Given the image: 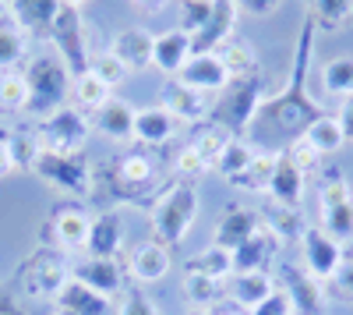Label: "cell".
<instances>
[{"label":"cell","instance_id":"obj_13","mask_svg":"<svg viewBox=\"0 0 353 315\" xmlns=\"http://www.w3.org/2000/svg\"><path fill=\"white\" fill-rule=\"evenodd\" d=\"M173 82L184 85V89L205 93V96H219L226 85H230V71L219 61V53H194L191 61L184 64V71L176 75Z\"/></svg>","mask_w":353,"mask_h":315},{"label":"cell","instance_id":"obj_24","mask_svg":"<svg viewBox=\"0 0 353 315\" xmlns=\"http://www.w3.org/2000/svg\"><path fill=\"white\" fill-rule=\"evenodd\" d=\"M170 262H173V255L166 245L159 241H141L134 251H131V262H128V273L138 280V283H159L166 273H170Z\"/></svg>","mask_w":353,"mask_h":315},{"label":"cell","instance_id":"obj_36","mask_svg":"<svg viewBox=\"0 0 353 315\" xmlns=\"http://www.w3.org/2000/svg\"><path fill=\"white\" fill-rule=\"evenodd\" d=\"M28 50V32L8 15H0V71H11Z\"/></svg>","mask_w":353,"mask_h":315},{"label":"cell","instance_id":"obj_56","mask_svg":"<svg viewBox=\"0 0 353 315\" xmlns=\"http://www.w3.org/2000/svg\"><path fill=\"white\" fill-rule=\"evenodd\" d=\"M0 15H8V0H0Z\"/></svg>","mask_w":353,"mask_h":315},{"label":"cell","instance_id":"obj_37","mask_svg":"<svg viewBox=\"0 0 353 315\" xmlns=\"http://www.w3.org/2000/svg\"><path fill=\"white\" fill-rule=\"evenodd\" d=\"M226 298V287L209 276H184V301L191 312H216Z\"/></svg>","mask_w":353,"mask_h":315},{"label":"cell","instance_id":"obj_57","mask_svg":"<svg viewBox=\"0 0 353 315\" xmlns=\"http://www.w3.org/2000/svg\"><path fill=\"white\" fill-rule=\"evenodd\" d=\"M188 315H212V312H188Z\"/></svg>","mask_w":353,"mask_h":315},{"label":"cell","instance_id":"obj_58","mask_svg":"<svg viewBox=\"0 0 353 315\" xmlns=\"http://www.w3.org/2000/svg\"><path fill=\"white\" fill-rule=\"evenodd\" d=\"M53 315H71V312H61V308H57V312H53Z\"/></svg>","mask_w":353,"mask_h":315},{"label":"cell","instance_id":"obj_18","mask_svg":"<svg viewBox=\"0 0 353 315\" xmlns=\"http://www.w3.org/2000/svg\"><path fill=\"white\" fill-rule=\"evenodd\" d=\"M191 57H194V43L184 28H166L152 39V68H159L170 78L181 75Z\"/></svg>","mask_w":353,"mask_h":315},{"label":"cell","instance_id":"obj_52","mask_svg":"<svg viewBox=\"0 0 353 315\" xmlns=\"http://www.w3.org/2000/svg\"><path fill=\"white\" fill-rule=\"evenodd\" d=\"M18 170V163H14V156H11V149H8V142H4V135H0V178H8V174H14Z\"/></svg>","mask_w":353,"mask_h":315},{"label":"cell","instance_id":"obj_5","mask_svg":"<svg viewBox=\"0 0 353 315\" xmlns=\"http://www.w3.org/2000/svg\"><path fill=\"white\" fill-rule=\"evenodd\" d=\"M318 227L339 245L353 241V188L339 166L318 174Z\"/></svg>","mask_w":353,"mask_h":315},{"label":"cell","instance_id":"obj_6","mask_svg":"<svg viewBox=\"0 0 353 315\" xmlns=\"http://www.w3.org/2000/svg\"><path fill=\"white\" fill-rule=\"evenodd\" d=\"M88 135H92V117L81 113L78 106H61L50 113L46 121L36 124V142L43 153H61V156H78L85 149Z\"/></svg>","mask_w":353,"mask_h":315},{"label":"cell","instance_id":"obj_14","mask_svg":"<svg viewBox=\"0 0 353 315\" xmlns=\"http://www.w3.org/2000/svg\"><path fill=\"white\" fill-rule=\"evenodd\" d=\"M71 276L81 280L85 287H92L96 294L103 298H113V294H124V266L117 259H92V255H85L71 266Z\"/></svg>","mask_w":353,"mask_h":315},{"label":"cell","instance_id":"obj_30","mask_svg":"<svg viewBox=\"0 0 353 315\" xmlns=\"http://www.w3.org/2000/svg\"><path fill=\"white\" fill-rule=\"evenodd\" d=\"M261 153V146L254 138H244V135H233L230 142H226V149L219 153V160H216V174L226 181V184H233L244 170L251 166V160Z\"/></svg>","mask_w":353,"mask_h":315},{"label":"cell","instance_id":"obj_45","mask_svg":"<svg viewBox=\"0 0 353 315\" xmlns=\"http://www.w3.org/2000/svg\"><path fill=\"white\" fill-rule=\"evenodd\" d=\"M283 149L290 153V160L297 163V166L304 170V174H314V170L321 166V153H318V149L311 146V142H307L304 135H297V138H290V142H286Z\"/></svg>","mask_w":353,"mask_h":315},{"label":"cell","instance_id":"obj_28","mask_svg":"<svg viewBox=\"0 0 353 315\" xmlns=\"http://www.w3.org/2000/svg\"><path fill=\"white\" fill-rule=\"evenodd\" d=\"M53 301H57L61 312H71V315H110V298L96 294L92 287H85V283L74 280V276L64 283L61 294H57Z\"/></svg>","mask_w":353,"mask_h":315},{"label":"cell","instance_id":"obj_53","mask_svg":"<svg viewBox=\"0 0 353 315\" xmlns=\"http://www.w3.org/2000/svg\"><path fill=\"white\" fill-rule=\"evenodd\" d=\"M134 4H138L141 11H163V8L170 4V0H134Z\"/></svg>","mask_w":353,"mask_h":315},{"label":"cell","instance_id":"obj_22","mask_svg":"<svg viewBox=\"0 0 353 315\" xmlns=\"http://www.w3.org/2000/svg\"><path fill=\"white\" fill-rule=\"evenodd\" d=\"M276 291V276L272 273H233L226 280V301L237 305V308H258L265 298Z\"/></svg>","mask_w":353,"mask_h":315},{"label":"cell","instance_id":"obj_39","mask_svg":"<svg viewBox=\"0 0 353 315\" xmlns=\"http://www.w3.org/2000/svg\"><path fill=\"white\" fill-rule=\"evenodd\" d=\"M28 99H32V93H28L25 71H0V106L8 113H28Z\"/></svg>","mask_w":353,"mask_h":315},{"label":"cell","instance_id":"obj_40","mask_svg":"<svg viewBox=\"0 0 353 315\" xmlns=\"http://www.w3.org/2000/svg\"><path fill=\"white\" fill-rule=\"evenodd\" d=\"M272 166H276V149H261V153L251 160V166L244 170L237 181H233V188L265 195V191H269V181H272Z\"/></svg>","mask_w":353,"mask_h":315},{"label":"cell","instance_id":"obj_33","mask_svg":"<svg viewBox=\"0 0 353 315\" xmlns=\"http://www.w3.org/2000/svg\"><path fill=\"white\" fill-rule=\"evenodd\" d=\"M304 138L311 142V146L321 153V156H332V153H339L343 146H346V135H343V124H339V117L336 113H318V117L304 128Z\"/></svg>","mask_w":353,"mask_h":315},{"label":"cell","instance_id":"obj_38","mask_svg":"<svg viewBox=\"0 0 353 315\" xmlns=\"http://www.w3.org/2000/svg\"><path fill=\"white\" fill-rule=\"evenodd\" d=\"M261 223L269 227L279 241H301L304 227H307L301 209H290V206H279V202H272L269 209L261 213Z\"/></svg>","mask_w":353,"mask_h":315},{"label":"cell","instance_id":"obj_26","mask_svg":"<svg viewBox=\"0 0 353 315\" xmlns=\"http://www.w3.org/2000/svg\"><path fill=\"white\" fill-rule=\"evenodd\" d=\"M176 131H181V121H176L163 103L138 110V117H134V138L141 146H166Z\"/></svg>","mask_w":353,"mask_h":315},{"label":"cell","instance_id":"obj_8","mask_svg":"<svg viewBox=\"0 0 353 315\" xmlns=\"http://www.w3.org/2000/svg\"><path fill=\"white\" fill-rule=\"evenodd\" d=\"M276 287L290 298L293 315H325V305H329L325 283L314 280L301 262H283L276 269Z\"/></svg>","mask_w":353,"mask_h":315},{"label":"cell","instance_id":"obj_16","mask_svg":"<svg viewBox=\"0 0 353 315\" xmlns=\"http://www.w3.org/2000/svg\"><path fill=\"white\" fill-rule=\"evenodd\" d=\"M304 170L290 160L286 149H276V166H272V181H269V195L272 202L290 206V209H301V198H304Z\"/></svg>","mask_w":353,"mask_h":315},{"label":"cell","instance_id":"obj_55","mask_svg":"<svg viewBox=\"0 0 353 315\" xmlns=\"http://www.w3.org/2000/svg\"><path fill=\"white\" fill-rule=\"evenodd\" d=\"M61 4H68V8H78V11H81L85 4H92V0H61Z\"/></svg>","mask_w":353,"mask_h":315},{"label":"cell","instance_id":"obj_29","mask_svg":"<svg viewBox=\"0 0 353 315\" xmlns=\"http://www.w3.org/2000/svg\"><path fill=\"white\" fill-rule=\"evenodd\" d=\"M318 93L325 99H350L353 96V57L339 53L329 57L318 71Z\"/></svg>","mask_w":353,"mask_h":315},{"label":"cell","instance_id":"obj_21","mask_svg":"<svg viewBox=\"0 0 353 315\" xmlns=\"http://www.w3.org/2000/svg\"><path fill=\"white\" fill-rule=\"evenodd\" d=\"M163 106L173 113L181 124L194 128L201 124L205 117H209V110H212V96H205V93H194V89H184V85H176L170 78V85L163 89Z\"/></svg>","mask_w":353,"mask_h":315},{"label":"cell","instance_id":"obj_11","mask_svg":"<svg viewBox=\"0 0 353 315\" xmlns=\"http://www.w3.org/2000/svg\"><path fill=\"white\" fill-rule=\"evenodd\" d=\"M301 266L314 276V280H321V283H332V276L339 273V266H343V245L336 241V238H329L325 231H321L318 223H311V227H304V234H301Z\"/></svg>","mask_w":353,"mask_h":315},{"label":"cell","instance_id":"obj_17","mask_svg":"<svg viewBox=\"0 0 353 315\" xmlns=\"http://www.w3.org/2000/svg\"><path fill=\"white\" fill-rule=\"evenodd\" d=\"M88 231H92V216L74 202L53 209V216H50V234L64 251H85Z\"/></svg>","mask_w":353,"mask_h":315},{"label":"cell","instance_id":"obj_48","mask_svg":"<svg viewBox=\"0 0 353 315\" xmlns=\"http://www.w3.org/2000/svg\"><path fill=\"white\" fill-rule=\"evenodd\" d=\"M251 315H293V308H290V298L276 287V291L265 298L258 308H251Z\"/></svg>","mask_w":353,"mask_h":315},{"label":"cell","instance_id":"obj_49","mask_svg":"<svg viewBox=\"0 0 353 315\" xmlns=\"http://www.w3.org/2000/svg\"><path fill=\"white\" fill-rule=\"evenodd\" d=\"M332 287L339 291V298H346V301H353V259H343V266H339V273L332 276Z\"/></svg>","mask_w":353,"mask_h":315},{"label":"cell","instance_id":"obj_1","mask_svg":"<svg viewBox=\"0 0 353 315\" xmlns=\"http://www.w3.org/2000/svg\"><path fill=\"white\" fill-rule=\"evenodd\" d=\"M314 39H318V28L314 21L304 15L301 21V32H297V46H293V64H290V75L283 82V89L265 96L261 106H258V117L254 124H272L276 131H283L286 138H297L304 135V128L325 113L321 99L311 93V57H314ZM251 124V131H254Z\"/></svg>","mask_w":353,"mask_h":315},{"label":"cell","instance_id":"obj_46","mask_svg":"<svg viewBox=\"0 0 353 315\" xmlns=\"http://www.w3.org/2000/svg\"><path fill=\"white\" fill-rule=\"evenodd\" d=\"M209 15H212V0H181V25L176 28H184L188 36H194L209 21Z\"/></svg>","mask_w":353,"mask_h":315},{"label":"cell","instance_id":"obj_20","mask_svg":"<svg viewBox=\"0 0 353 315\" xmlns=\"http://www.w3.org/2000/svg\"><path fill=\"white\" fill-rule=\"evenodd\" d=\"M152 39H156V36L149 32V28L131 25V28H121V32L113 36L110 53H113L128 71H145V68H152Z\"/></svg>","mask_w":353,"mask_h":315},{"label":"cell","instance_id":"obj_12","mask_svg":"<svg viewBox=\"0 0 353 315\" xmlns=\"http://www.w3.org/2000/svg\"><path fill=\"white\" fill-rule=\"evenodd\" d=\"M237 18H241V4H237V0H212L209 21H205L198 32L191 36L194 53H219L230 43L233 28H237Z\"/></svg>","mask_w":353,"mask_h":315},{"label":"cell","instance_id":"obj_32","mask_svg":"<svg viewBox=\"0 0 353 315\" xmlns=\"http://www.w3.org/2000/svg\"><path fill=\"white\" fill-rule=\"evenodd\" d=\"M8 11L28 36L32 32H50L57 11H61V0H11Z\"/></svg>","mask_w":353,"mask_h":315},{"label":"cell","instance_id":"obj_44","mask_svg":"<svg viewBox=\"0 0 353 315\" xmlns=\"http://www.w3.org/2000/svg\"><path fill=\"white\" fill-rule=\"evenodd\" d=\"M88 71H92L99 82H106L110 85V89H117V85H121L131 71L121 64V61H117V57L110 53V50H103V53H92V57H88Z\"/></svg>","mask_w":353,"mask_h":315},{"label":"cell","instance_id":"obj_47","mask_svg":"<svg viewBox=\"0 0 353 315\" xmlns=\"http://www.w3.org/2000/svg\"><path fill=\"white\" fill-rule=\"evenodd\" d=\"M117 315H159V308L152 305V298H149V294L141 291V283H134V287H128V291H124Z\"/></svg>","mask_w":353,"mask_h":315},{"label":"cell","instance_id":"obj_10","mask_svg":"<svg viewBox=\"0 0 353 315\" xmlns=\"http://www.w3.org/2000/svg\"><path fill=\"white\" fill-rule=\"evenodd\" d=\"M57 46V57L68 64V71H88V46H85V25H81V11L78 8H68L61 4V11H57L50 32H46Z\"/></svg>","mask_w":353,"mask_h":315},{"label":"cell","instance_id":"obj_42","mask_svg":"<svg viewBox=\"0 0 353 315\" xmlns=\"http://www.w3.org/2000/svg\"><path fill=\"white\" fill-rule=\"evenodd\" d=\"M219 61L226 64L230 78H248V75H258V71H261L251 43H241V39H230V43L219 50Z\"/></svg>","mask_w":353,"mask_h":315},{"label":"cell","instance_id":"obj_9","mask_svg":"<svg viewBox=\"0 0 353 315\" xmlns=\"http://www.w3.org/2000/svg\"><path fill=\"white\" fill-rule=\"evenodd\" d=\"M68 280H71V266H68L57 251H36L32 259L18 269L21 291H25L28 298H36V301L57 298Z\"/></svg>","mask_w":353,"mask_h":315},{"label":"cell","instance_id":"obj_43","mask_svg":"<svg viewBox=\"0 0 353 315\" xmlns=\"http://www.w3.org/2000/svg\"><path fill=\"white\" fill-rule=\"evenodd\" d=\"M173 170H176V178H184V181H194V178H205L209 170H216L209 160H205L191 142H184L181 146V153H176V160H173Z\"/></svg>","mask_w":353,"mask_h":315},{"label":"cell","instance_id":"obj_25","mask_svg":"<svg viewBox=\"0 0 353 315\" xmlns=\"http://www.w3.org/2000/svg\"><path fill=\"white\" fill-rule=\"evenodd\" d=\"M258 223H261V216H258L254 209L230 206V209L219 216V223H216V241H212V245H219V248H226V251H237V248L258 231Z\"/></svg>","mask_w":353,"mask_h":315},{"label":"cell","instance_id":"obj_41","mask_svg":"<svg viewBox=\"0 0 353 315\" xmlns=\"http://www.w3.org/2000/svg\"><path fill=\"white\" fill-rule=\"evenodd\" d=\"M230 138H233V135H230L226 128H219V124H212V121H201V124L191 128V138H188V142H191V146L216 166V160H219V153L226 149V142H230Z\"/></svg>","mask_w":353,"mask_h":315},{"label":"cell","instance_id":"obj_34","mask_svg":"<svg viewBox=\"0 0 353 315\" xmlns=\"http://www.w3.org/2000/svg\"><path fill=\"white\" fill-rule=\"evenodd\" d=\"M71 96H74V106L81 113H96V110H103L113 99V89H110L106 82H99L92 71H81L71 82Z\"/></svg>","mask_w":353,"mask_h":315},{"label":"cell","instance_id":"obj_15","mask_svg":"<svg viewBox=\"0 0 353 315\" xmlns=\"http://www.w3.org/2000/svg\"><path fill=\"white\" fill-rule=\"evenodd\" d=\"M279 238L269 231L265 223H258V231L233 251V273H269V266H272V259L279 255Z\"/></svg>","mask_w":353,"mask_h":315},{"label":"cell","instance_id":"obj_51","mask_svg":"<svg viewBox=\"0 0 353 315\" xmlns=\"http://www.w3.org/2000/svg\"><path fill=\"white\" fill-rule=\"evenodd\" d=\"M237 4L244 11H251V15H269V11L279 8V0H237Z\"/></svg>","mask_w":353,"mask_h":315},{"label":"cell","instance_id":"obj_19","mask_svg":"<svg viewBox=\"0 0 353 315\" xmlns=\"http://www.w3.org/2000/svg\"><path fill=\"white\" fill-rule=\"evenodd\" d=\"M85 251L92 259H117L121 262V251H124V223L117 209H106L99 216H92V231H88V245Z\"/></svg>","mask_w":353,"mask_h":315},{"label":"cell","instance_id":"obj_50","mask_svg":"<svg viewBox=\"0 0 353 315\" xmlns=\"http://www.w3.org/2000/svg\"><path fill=\"white\" fill-rule=\"evenodd\" d=\"M339 124H343V135H346V142H353V96L350 99H343V106H339Z\"/></svg>","mask_w":353,"mask_h":315},{"label":"cell","instance_id":"obj_3","mask_svg":"<svg viewBox=\"0 0 353 315\" xmlns=\"http://www.w3.org/2000/svg\"><path fill=\"white\" fill-rule=\"evenodd\" d=\"M265 99V82L261 71L248 75V78H230V85L212 96V110H209V121L226 128L230 135H251V124L258 117V106Z\"/></svg>","mask_w":353,"mask_h":315},{"label":"cell","instance_id":"obj_54","mask_svg":"<svg viewBox=\"0 0 353 315\" xmlns=\"http://www.w3.org/2000/svg\"><path fill=\"white\" fill-rule=\"evenodd\" d=\"M212 315H251V312H248V308H237V305H230V301H226V305H219Z\"/></svg>","mask_w":353,"mask_h":315},{"label":"cell","instance_id":"obj_23","mask_svg":"<svg viewBox=\"0 0 353 315\" xmlns=\"http://www.w3.org/2000/svg\"><path fill=\"white\" fill-rule=\"evenodd\" d=\"M134 117H138V110L128 99L113 96L103 110L92 113V131H99L110 142H131L134 138Z\"/></svg>","mask_w":353,"mask_h":315},{"label":"cell","instance_id":"obj_2","mask_svg":"<svg viewBox=\"0 0 353 315\" xmlns=\"http://www.w3.org/2000/svg\"><path fill=\"white\" fill-rule=\"evenodd\" d=\"M198 216V188L194 181L173 178L149 198V223H152V241L166 245L170 251L181 245Z\"/></svg>","mask_w":353,"mask_h":315},{"label":"cell","instance_id":"obj_7","mask_svg":"<svg viewBox=\"0 0 353 315\" xmlns=\"http://www.w3.org/2000/svg\"><path fill=\"white\" fill-rule=\"evenodd\" d=\"M32 174L43 178L50 188L64 191V195H92V166L88 160L78 153V156H61V153H43L36 156L32 163Z\"/></svg>","mask_w":353,"mask_h":315},{"label":"cell","instance_id":"obj_31","mask_svg":"<svg viewBox=\"0 0 353 315\" xmlns=\"http://www.w3.org/2000/svg\"><path fill=\"white\" fill-rule=\"evenodd\" d=\"M184 276H209L216 283H226L233 276V251H226L219 245L201 248L198 255H191L184 262Z\"/></svg>","mask_w":353,"mask_h":315},{"label":"cell","instance_id":"obj_4","mask_svg":"<svg viewBox=\"0 0 353 315\" xmlns=\"http://www.w3.org/2000/svg\"><path fill=\"white\" fill-rule=\"evenodd\" d=\"M25 78H28V93H32V99H28V113H32L36 121H46L50 113L68 106L64 99L71 93V71H68V64L57 53L36 57V61L25 68Z\"/></svg>","mask_w":353,"mask_h":315},{"label":"cell","instance_id":"obj_27","mask_svg":"<svg viewBox=\"0 0 353 315\" xmlns=\"http://www.w3.org/2000/svg\"><path fill=\"white\" fill-rule=\"evenodd\" d=\"M113 174L124 188H131L141 202H149V198H145V188L156 181V160L149 153H124L113 163Z\"/></svg>","mask_w":353,"mask_h":315},{"label":"cell","instance_id":"obj_35","mask_svg":"<svg viewBox=\"0 0 353 315\" xmlns=\"http://www.w3.org/2000/svg\"><path fill=\"white\" fill-rule=\"evenodd\" d=\"M307 18L314 21L318 32H336L353 21V0H311Z\"/></svg>","mask_w":353,"mask_h":315}]
</instances>
